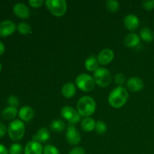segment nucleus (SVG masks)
Listing matches in <instances>:
<instances>
[{
	"label": "nucleus",
	"instance_id": "obj_25",
	"mask_svg": "<svg viewBox=\"0 0 154 154\" xmlns=\"http://www.w3.org/2000/svg\"><path fill=\"white\" fill-rule=\"evenodd\" d=\"M106 8L111 13H116L120 8V4L115 0H108L105 2Z\"/></svg>",
	"mask_w": 154,
	"mask_h": 154
},
{
	"label": "nucleus",
	"instance_id": "obj_23",
	"mask_svg": "<svg viewBox=\"0 0 154 154\" xmlns=\"http://www.w3.org/2000/svg\"><path fill=\"white\" fill-rule=\"evenodd\" d=\"M51 130L55 132H62L66 129V124L62 120H53L51 123Z\"/></svg>",
	"mask_w": 154,
	"mask_h": 154
},
{
	"label": "nucleus",
	"instance_id": "obj_29",
	"mask_svg": "<svg viewBox=\"0 0 154 154\" xmlns=\"http://www.w3.org/2000/svg\"><path fill=\"white\" fill-rule=\"evenodd\" d=\"M7 102L8 106L14 107V108H17L20 104L19 99L16 96H10L8 98Z\"/></svg>",
	"mask_w": 154,
	"mask_h": 154
},
{
	"label": "nucleus",
	"instance_id": "obj_26",
	"mask_svg": "<svg viewBox=\"0 0 154 154\" xmlns=\"http://www.w3.org/2000/svg\"><path fill=\"white\" fill-rule=\"evenodd\" d=\"M23 151V149L22 145L18 143L11 144L8 150L9 154H22Z\"/></svg>",
	"mask_w": 154,
	"mask_h": 154
},
{
	"label": "nucleus",
	"instance_id": "obj_12",
	"mask_svg": "<svg viewBox=\"0 0 154 154\" xmlns=\"http://www.w3.org/2000/svg\"><path fill=\"white\" fill-rule=\"evenodd\" d=\"M126 86H127V88L130 91L137 93V92H140L144 88V81L140 78L132 77V78H130L128 80L127 83H126Z\"/></svg>",
	"mask_w": 154,
	"mask_h": 154
},
{
	"label": "nucleus",
	"instance_id": "obj_10",
	"mask_svg": "<svg viewBox=\"0 0 154 154\" xmlns=\"http://www.w3.org/2000/svg\"><path fill=\"white\" fill-rule=\"evenodd\" d=\"M114 58V51L111 49H108V48H105V49H103L102 51H100L97 57L99 63L101 65H103V66L109 64L111 62H112Z\"/></svg>",
	"mask_w": 154,
	"mask_h": 154
},
{
	"label": "nucleus",
	"instance_id": "obj_19",
	"mask_svg": "<svg viewBox=\"0 0 154 154\" xmlns=\"http://www.w3.org/2000/svg\"><path fill=\"white\" fill-rule=\"evenodd\" d=\"M62 94L65 98L72 99L76 94V86L72 82L67 83L62 88Z\"/></svg>",
	"mask_w": 154,
	"mask_h": 154
},
{
	"label": "nucleus",
	"instance_id": "obj_9",
	"mask_svg": "<svg viewBox=\"0 0 154 154\" xmlns=\"http://www.w3.org/2000/svg\"><path fill=\"white\" fill-rule=\"evenodd\" d=\"M17 29V26L13 21L5 20L0 23V37L6 38L13 34Z\"/></svg>",
	"mask_w": 154,
	"mask_h": 154
},
{
	"label": "nucleus",
	"instance_id": "obj_31",
	"mask_svg": "<svg viewBox=\"0 0 154 154\" xmlns=\"http://www.w3.org/2000/svg\"><path fill=\"white\" fill-rule=\"evenodd\" d=\"M142 7L147 11H151L154 8V0L144 1L142 2Z\"/></svg>",
	"mask_w": 154,
	"mask_h": 154
},
{
	"label": "nucleus",
	"instance_id": "obj_3",
	"mask_svg": "<svg viewBox=\"0 0 154 154\" xmlns=\"http://www.w3.org/2000/svg\"><path fill=\"white\" fill-rule=\"evenodd\" d=\"M25 124L20 120H13L9 123L8 127V134L11 139L14 141L22 139L25 134Z\"/></svg>",
	"mask_w": 154,
	"mask_h": 154
},
{
	"label": "nucleus",
	"instance_id": "obj_14",
	"mask_svg": "<svg viewBox=\"0 0 154 154\" xmlns=\"http://www.w3.org/2000/svg\"><path fill=\"white\" fill-rule=\"evenodd\" d=\"M139 19L137 16L134 14H128L124 18L123 23L126 28L129 31H135L139 26Z\"/></svg>",
	"mask_w": 154,
	"mask_h": 154
},
{
	"label": "nucleus",
	"instance_id": "obj_17",
	"mask_svg": "<svg viewBox=\"0 0 154 154\" xmlns=\"http://www.w3.org/2000/svg\"><path fill=\"white\" fill-rule=\"evenodd\" d=\"M50 136V132L46 128H40L37 133L32 136V140L39 143H45L49 140Z\"/></svg>",
	"mask_w": 154,
	"mask_h": 154
},
{
	"label": "nucleus",
	"instance_id": "obj_13",
	"mask_svg": "<svg viewBox=\"0 0 154 154\" xmlns=\"http://www.w3.org/2000/svg\"><path fill=\"white\" fill-rule=\"evenodd\" d=\"M14 14L21 19H27L30 15V10L28 6L23 3H17L13 7Z\"/></svg>",
	"mask_w": 154,
	"mask_h": 154
},
{
	"label": "nucleus",
	"instance_id": "obj_33",
	"mask_svg": "<svg viewBox=\"0 0 154 154\" xmlns=\"http://www.w3.org/2000/svg\"><path fill=\"white\" fill-rule=\"evenodd\" d=\"M69 154H85V150L81 147H76L71 150Z\"/></svg>",
	"mask_w": 154,
	"mask_h": 154
},
{
	"label": "nucleus",
	"instance_id": "obj_24",
	"mask_svg": "<svg viewBox=\"0 0 154 154\" xmlns=\"http://www.w3.org/2000/svg\"><path fill=\"white\" fill-rule=\"evenodd\" d=\"M18 32L21 35H27L31 32L32 27L29 23L26 22H21L17 26Z\"/></svg>",
	"mask_w": 154,
	"mask_h": 154
},
{
	"label": "nucleus",
	"instance_id": "obj_37",
	"mask_svg": "<svg viewBox=\"0 0 154 154\" xmlns=\"http://www.w3.org/2000/svg\"><path fill=\"white\" fill-rule=\"evenodd\" d=\"M1 71H2V64L1 63H0V72H1Z\"/></svg>",
	"mask_w": 154,
	"mask_h": 154
},
{
	"label": "nucleus",
	"instance_id": "obj_20",
	"mask_svg": "<svg viewBox=\"0 0 154 154\" xmlns=\"http://www.w3.org/2000/svg\"><path fill=\"white\" fill-rule=\"evenodd\" d=\"M96 127V121L92 117H85L81 121V128L86 132H90L93 131Z\"/></svg>",
	"mask_w": 154,
	"mask_h": 154
},
{
	"label": "nucleus",
	"instance_id": "obj_35",
	"mask_svg": "<svg viewBox=\"0 0 154 154\" xmlns=\"http://www.w3.org/2000/svg\"><path fill=\"white\" fill-rule=\"evenodd\" d=\"M0 154H9L7 147L2 144H0Z\"/></svg>",
	"mask_w": 154,
	"mask_h": 154
},
{
	"label": "nucleus",
	"instance_id": "obj_18",
	"mask_svg": "<svg viewBox=\"0 0 154 154\" xmlns=\"http://www.w3.org/2000/svg\"><path fill=\"white\" fill-rule=\"evenodd\" d=\"M17 114L18 111L17 108L8 106L5 108H4L3 111H2V117L4 120L11 122L14 120L15 117H17Z\"/></svg>",
	"mask_w": 154,
	"mask_h": 154
},
{
	"label": "nucleus",
	"instance_id": "obj_21",
	"mask_svg": "<svg viewBox=\"0 0 154 154\" xmlns=\"http://www.w3.org/2000/svg\"><path fill=\"white\" fill-rule=\"evenodd\" d=\"M84 66H85L86 69L87 71L94 72L98 69V66H99V62H98L97 58L95 56L91 55L86 60Z\"/></svg>",
	"mask_w": 154,
	"mask_h": 154
},
{
	"label": "nucleus",
	"instance_id": "obj_36",
	"mask_svg": "<svg viewBox=\"0 0 154 154\" xmlns=\"http://www.w3.org/2000/svg\"><path fill=\"white\" fill-rule=\"evenodd\" d=\"M5 51V45L2 42H0V56H2L4 54Z\"/></svg>",
	"mask_w": 154,
	"mask_h": 154
},
{
	"label": "nucleus",
	"instance_id": "obj_15",
	"mask_svg": "<svg viewBox=\"0 0 154 154\" xmlns=\"http://www.w3.org/2000/svg\"><path fill=\"white\" fill-rule=\"evenodd\" d=\"M18 116L23 122H29L34 117L35 111L31 107L23 106L18 111Z\"/></svg>",
	"mask_w": 154,
	"mask_h": 154
},
{
	"label": "nucleus",
	"instance_id": "obj_30",
	"mask_svg": "<svg viewBox=\"0 0 154 154\" xmlns=\"http://www.w3.org/2000/svg\"><path fill=\"white\" fill-rule=\"evenodd\" d=\"M114 81H115V83L119 85V87H121L123 84L126 81V79H125L124 75L122 73H118L116 75L115 78H114Z\"/></svg>",
	"mask_w": 154,
	"mask_h": 154
},
{
	"label": "nucleus",
	"instance_id": "obj_16",
	"mask_svg": "<svg viewBox=\"0 0 154 154\" xmlns=\"http://www.w3.org/2000/svg\"><path fill=\"white\" fill-rule=\"evenodd\" d=\"M140 41L141 38L138 35L135 33H129L125 38L124 44L127 48H137L140 45Z\"/></svg>",
	"mask_w": 154,
	"mask_h": 154
},
{
	"label": "nucleus",
	"instance_id": "obj_27",
	"mask_svg": "<svg viewBox=\"0 0 154 154\" xmlns=\"http://www.w3.org/2000/svg\"><path fill=\"white\" fill-rule=\"evenodd\" d=\"M95 130L99 135H102L106 132L107 131V126L104 122L99 120L96 123V127H95Z\"/></svg>",
	"mask_w": 154,
	"mask_h": 154
},
{
	"label": "nucleus",
	"instance_id": "obj_7",
	"mask_svg": "<svg viewBox=\"0 0 154 154\" xmlns=\"http://www.w3.org/2000/svg\"><path fill=\"white\" fill-rule=\"evenodd\" d=\"M61 116L69 124L75 125L81 120V116L77 110L71 106H65L61 110Z\"/></svg>",
	"mask_w": 154,
	"mask_h": 154
},
{
	"label": "nucleus",
	"instance_id": "obj_11",
	"mask_svg": "<svg viewBox=\"0 0 154 154\" xmlns=\"http://www.w3.org/2000/svg\"><path fill=\"white\" fill-rule=\"evenodd\" d=\"M44 147L42 144L35 141H29L24 148V154H43Z\"/></svg>",
	"mask_w": 154,
	"mask_h": 154
},
{
	"label": "nucleus",
	"instance_id": "obj_8",
	"mask_svg": "<svg viewBox=\"0 0 154 154\" xmlns=\"http://www.w3.org/2000/svg\"><path fill=\"white\" fill-rule=\"evenodd\" d=\"M66 138L67 140L68 143L71 145H77V144L81 142V134L79 133L75 125L69 124L68 126L67 130H66Z\"/></svg>",
	"mask_w": 154,
	"mask_h": 154
},
{
	"label": "nucleus",
	"instance_id": "obj_6",
	"mask_svg": "<svg viewBox=\"0 0 154 154\" xmlns=\"http://www.w3.org/2000/svg\"><path fill=\"white\" fill-rule=\"evenodd\" d=\"M93 79L99 87H106L111 82V74L105 68H98L93 72Z\"/></svg>",
	"mask_w": 154,
	"mask_h": 154
},
{
	"label": "nucleus",
	"instance_id": "obj_1",
	"mask_svg": "<svg viewBox=\"0 0 154 154\" xmlns=\"http://www.w3.org/2000/svg\"><path fill=\"white\" fill-rule=\"evenodd\" d=\"M129 99V93L126 88L117 87L110 93L108 96V103L112 108H120L126 103Z\"/></svg>",
	"mask_w": 154,
	"mask_h": 154
},
{
	"label": "nucleus",
	"instance_id": "obj_22",
	"mask_svg": "<svg viewBox=\"0 0 154 154\" xmlns=\"http://www.w3.org/2000/svg\"><path fill=\"white\" fill-rule=\"evenodd\" d=\"M140 38L147 43H150L154 40L153 32L152 31L151 29L147 28V27L143 28L140 32Z\"/></svg>",
	"mask_w": 154,
	"mask_h": 154
},
{
	"label": "nucleus",
	"instance_id": "obj_2",
	"mask_svg": "<svg viewBox=\"0 0 154 154\" xmlns=\"http://www.w3.org/2000/svg\"><path fill=\"white\" fill-rule=\"evenodd\" d=\"M78 111L81 117H90L96 109V104L94 99L88 96L81 97L77 104Z\"/></svg>",
	"mask_w": 154,
	"mask_h": 154
},
{
	"label": "nucleus",
	"instance_id": "obj_32",
	"mask_svg": "<svg viewBox=\"0 0 154 154\" xmlns=\"http://www.w3.org/2000/svg\"><path fill=\"white\" fill-rule=\"evenodd\" d=\"M43 3L44 2L42 0H30V1H29V5L32 8H35L42 7Z\"/></svg>",
	"mask_w": 154,
	"mask_h": 154
},
{
	"label": "nucleus",
	"instance_id": "obj_34",
	"mask_svg": "<svg viewBox=\"0 0 154 154\" xmlns=\"http://www.w3.org/2000/svg\"><path fill=\"white\" fill-rule=\"evenodd\" d=\"M8 132V129L4 123L0 122V138L5 136V134Z\"/></svg>",
	"mask_w": 154,
	"mask_h": 154
},
{
	"label": "nucleus",
	"instance_id": "obj_4",
	"mask_svg": "<svg viewBox=\"0 0 154 154\" xmlns=\"http://www.w3.org/2000/svg\"><path fill=\"white\" fill-rule=\"evenodd\" d=\"M45 4L49 11L56 17H63L67 11V2L65 0H46Z\"/></svg>",
	"mask_w": 154,
	"mask_h": 154
},
{
	"label": "nucleus",
	"instance_id": "obj_28",
	"mask_svg": "<svg viewBox=\"0 0 154 154\" xmlns=\"http://www.w3.org/2000/svg\"><path fill=\"white\" fill-rule=\"evenodd\" d=\"M43 154H60V151L55 146L47 144L44 147Z\"/></svg>",
	"mask_w": 154,
	"mask_h": 154
},
{
	"label": "nucleus",
	"instance_id": "obj_5",
	"mask_svg": "<svg viewBox=\"0 0 154 154\" xmlns=\"http://www.w3.org/2000/svg\"><path fill=\"white\" fill-rule=\"evenodd\" d=\"M75 84L83 92H91L94 90L96 82L92 76L88 74H81L76 78Z\"/></svg>",
	"mask_w": 154,
	"mask_h": 154
}]
</instances>
